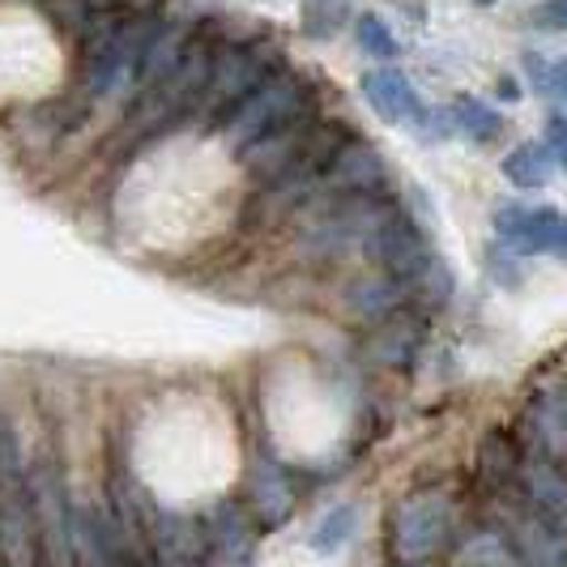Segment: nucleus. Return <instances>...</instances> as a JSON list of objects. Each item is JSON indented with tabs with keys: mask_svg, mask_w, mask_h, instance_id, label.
Returning <instances> with one entry per match:
<instances>
[{
	"mask_svg": "<svg viewBox=\"0 0 567 567\" xmlns=\"http://www.w3.org/2000/svg\"><path fill=\"white\" fill-rule=\"evenodd\" d=\"M398 205L393 193L384 197H333L320 193L312 197L295 218V252L316 265L329 260H346L350 252H363L368 235L380 227V218Z\"/></svg>",
	"mask_w": 567,
	"mask_h": 567,
	"instance_id": "obj_1",
	"label": "nucleus"
},
{
	"mask_svg": "<svg viewBox=\"0 0 567 567\" xmlns=\"http://www.w3.org/2000/svg\"><path fill=\"white\" fill-rule=\"evenodd\" d=\"M278 69H286V56L269 34L223 39L218 60H214V73H209V85H205V94H200L193 128H218V133H223V124H227L230 115L239 112Z\"/></svg>",
	"mask_w": 567,
	"mask_h": 567,
	"instance_id": "obj_2",
	"label": "nucleus"
},
{
	"mask_svg": "<svg viewBox=\"0 0 567 567\" xmlns=\"http://www.w3.org/2000/svg\"><path fill=\"white\" fill-rule=\"evenodd\" d=\"M359 133L346 124V120H320L312 128V142L303 145V154L286 167L282 179H274L269 188H260V205H256V214H260V223H286V218H295L308 200L324 188V179H329V171L338 167L341 150L354 142Z\"/></svg>",
	"mask_w": 567,
	"mask_h": 567,
	"instance_id": "obj_3",
	"label": "nucleus"
},
{
	"mask_svg": "<svg viewBox=\"0 0 567 567\" xmlns=\"http://www.w3.org/2000/svg\"><path fill=\"white\" fill-rule=\"evenodd\" d=\"M316 107H324L320 85H316L308 73H299V69H278V73L223 124V137H227V145L235 154H244L248 145L265 142L269 133H278L290 120L316 112Z\"/></svg>",
	"mask_w": 567,
	"mask_h": 567,
	"instance_id": "obj_4",
	"label": "nucleus"
},
{
	"mask_svg": "<svg viewBox=\"0 0 567 567\" xmlns=\"http://www.w3.org/2000/svg\"><path fill=\"white\" fill-rule=\"evenodd\" d=\"M359 256L368 260L371 269H380V274L405 282L414 295H419V282L431 274V265L440 260V252H435L431 239H426L423 223H419L401 200L380 218V227L368 235V244H363Z\"/></svg>",
	"mask_w": 567,
	"mask_h": 567,
	"instance_id": "obj_5",
	"label": "nucleus"
},
{
	"mask_svg": "<svg viewBox=\"0 0 567 567\" xmlns=\"http://www.w3.org/2000/svg\"><path fill=\"white\" fill-rule=\"evenodd\" d=\"M34 525H39V555L43 567H78L73 534H78V508L69 504V486L60 474L56 456H39L27 470Z\"/></svg>",
	"mask_w": 567,
	"mask_h": 567,
	"instance_id": "obj_6",
	"label": "nucleus"
},
{
	"mask_svg": "<svg viewBox=\"0 0 567 567\" xmlns=\"http://www.w3.org/2000/svg\"><path fill=\"white\" fill-rule=\"evenodd\" d=\"M449 534H453V504L440 491L405 495L393 508V520H389L393 555H398L401 564H426L431 555L444 550Z\"/></svg>",
	"mask_w": 567,
	"mask_h": 567,
	"instance_id": "obj_7",
	"label": "nucleus"
},
{
	"mask_svg": "<svg viewBox=\"0 0 567 567\" xmlns=\"http://www.w3.org/2000/svg\"><path fill=\"white\" fill-rule=\"evenodd\" d=\"M495 235L508 252L520 256H564L567 252V214L550 205H504L495 209Z\"/></svg>",
	"mask_w": 567,
	"mask_h": 567,
	"instance_id": "obj_8",
	"label": "nucleus"
},
{
	"mask_svg": "<svg viewBox=\"0 0 567 567\" xmlns=\"http://www.w3.org/2000/svg\"><path fill=\"white\" fill-rule=\"evenodd\" d=\"M0 567H43L27 478H0Z\"/></svg>",
	"mask_w": 567,
	"mask_h": 567,
	"instance_id": "obj_9",
	"label": "nucleus"
},
{
	"mask_svg": "<svg viewBox=\"0 0 567 567\" xmlns=\"http://www.w3.org/2000/svg\"><path fill=\"white\" fill-rule=\"evenodd\" d=\"M324 120V107H316V112L299 115V120H290L286 128H278V133H269L265 142L248 145L244 154H239V167H244V175L252 179L256 188H269L274 179H282L286 167L303 154V145L312 142V128Z\"/></svg>",
	"mask_w": 567,
	"mask_h": 567,
	"instance_id": "obj_10",
	"label": "nucleus"
},
{
	"mask_svg": "<svg viewBox=\"0 0 567 567\" xmlns=\"http://www.w3.org/2000/svg\"><path fill=\"white\" fill-rule=\"evenodd\" d=\"M320 193H333V197H384V193H393L389 158L368 137H354V142L341 150L338 167L329 171V179H324Z\"/></svg>",
	"mask_w": 567,
	"mask_h": 567,
	"instance_id": "obj_11",
	"label": "nucleus"
},
{
	"mask_svg": "<svg viewBox=\"0 0 567 567\" xmlns=\"http://www.w3.org/2000/svg\"><path fill=\"white\" fill-rule=\"evenodd\" d=\"M359 85H363V99H368V107L384 124H405V128H423L426 115H431V107L423 103V94L414 90V82L401 73V69H393V64H384V69H368L363 78H359Z\"/></svg>",
	"mask_w": 567,
	"mask_h": 567,
	"instance_id": "obj_12",
	"label": "nucleus"
},
{
	"mask_svg": "<svg viewBox=\"0 0 567 567\" xmlns=\"http://www.w3.org/2000/svg\"><path fill=\"white\" fill-rule=\"evenodd\" d=\"M341 303H346V312L354 316L359 324L375 329V324H384V320H393V316L410 312L419 299H414V290L405 282L380 274V269H368V274H359V278L346 282Z\"/></svg>",
	"mask_w": 567,
	"mask_h": 567,
	"instance_id": "obj_13",
	"label": "nucleus"
},
{
	"mask_svg": "<svg viewBox=\"0 0 567 567\" xmlns=\"http://www.w3.org/2000/svg\"><path fill=\"white\" fill-rule=\"evenodd\" d=\"M525 456L567 470V389H542L525 410Z\"/></svg>",
	"mask_w": 567,
	"mask_h": 567,
	"instance_id": "obj_14",
	"label": "nucleus"
},
{
	"mask_svg": "<svg viewBox=\"0 0 567 567\" xmlns=\"http://www.w3.org/2000/svg\"><path fill=\"white\" fill-rule=\"evenodd\" d=\"M154 559L163 567H200L209 555V529L200 516H179V512H163L154 516Z\"/></svg>",
	"mask_w": 567,
	"mask_h": 567,
	"instance_id": "obj_15",
	"label": "nucleus"
},
{
	"mask_svg": "<svg viewBox=\"0 0 567 567\" xmlns=\"http://www.w3.org/2000/svg\"><path fill=\"white\" fill-rule=\"evenodd\" d=\"M508 546L520 564L529 567H567V542L550 512H525L508 525Z\"/></svg>",
	"mask_w": 567,
	"mask_h": 567,
	"instance_id": "obj_16",
	"label": "nucleus"
},
{
	"mask_svg": "<svg viewBox=\"0 0 567 567\" xmlns=\"http://www.w3.org/2000/svg\"><path fill=\"white\" fill-rule=\"evenodd\" d=\"M209 529V559L223 567H248L256 555V525L248 508L239 504H218L205 516Z\"/></svg>",
	"mask_w": 567,
	"mask_h": 567,
	"instance_id": "obj_17",
	"label": "nucleus"
},
{
	"mask_svg": "<svg viewBox=\"0 0 567 567\" xmlns=\"http://www.w3.org/2000/svg\"><path fill=\"white\" fill-rule=\"evenodd\" d=\"M423 338H426V320L414 308L410 312L393 316V320H384V324H375L368 338V359L371 363H380V368H393V371H405L419 363V350H423Z\"/></svg>",
	"mask_w": 567,
	"mask_h": 567,
	"instance_id": "obj_18",
	"label": "nucleus"
},
{
	"mask_svg": "<svg viewBox=\"0 0 567 567\" xmlns=\"http://www.w3.org/2000/svg\"><path fill=\"white\" fill-rule=\"evenodd\" d=\"M248 504H252L256 520L278 529L286 516L295 512V486H290V474L274 456H260L248 474Z\"/></svg>",
	"mask_w": 567,
	"mask_h": 567,
	"instance_id": "obj_19",
	"label": "nucleus"
},
{
	"mask_svg": "<svg viewBox=\"0 0 567 567\" xmlns=\"http://www.w3.org/2000/svg\"><path fill=\"white\" fill-rule=\"evenodd\" d=\"M520 444L508 440V435H486L483 449H478V486L491 491V495H499V491H508V486L520 483Z\"/></svg>",
	"mask_w": 567,
	"mask_h": 567,
	"instance_id": "obj_20",
	"label": "nucleus"
},
{
	"mask_svg": "<svg viewBox=\"0 0 567 567\" xmlns=\"http://www.w3.org/2000/svg\"><path fill=\"white\" fill-rule=\"evenodd\" d=\"M504 175H508L512 188L538 193V188L550 184V175H555V158H550V150L542 142H525L504 158Z\"/></svg>",
	"mask_w": 567,
	"mask_h": 567,
	"instance_id": "obj_21",
	"label": "nucleus"
},
{
	"mask_svg": "<svg viewBox=\"0 0 567 567\" xmlns=\"http://www.w3.org/2000/svg\"><path fill=\"white\" fill-rule=\"evenodd\" d=\"M449 115H453V133H465L470 142H495L499 133H504V115L495 112L486 99H474V94H461L453 107H449Z\"/></svg>",
	"mask_w": 567,
	"mask_h": 567,
	"instance_id": "obj_22",
	"label": "nucleus"
},
{
	"mask_svg": "<svg viewBox=\"0 0 567 567\" xmlns=\"http://www.w3.org/2000/svg\"><path fill=\"white\" fill-rule=\"evenodd\" d=\"M354 525H359V508L354 504H338V508L324 512V520L312 529V550L316 555H333L346 542L354 538Z\"/></svg>",
	"mask_w": 567,
	"mask_h": 567,
	"instance_id": "obj_23",
	"label": "nucleus"
},
{
	"mask_svg": "<svg viewBox=\"0 0 567 567\" xmlns=\"http://www.w3.org/2000/svg\"><path fill=\"white\" fill-rule=\"evenodd\" d=\"M354 43H359V52L371 60H398L401 56L398 34L389 30L384 18H375V13H359V18H354Z\"/></svg>",
	"mask_w": 567,
	"mask_h": 567,
	"instance_id": "obj_24",
	"label": "nucleus"
},
{
	"mask_svg": "<svg viewBox=\"0 0 567 567\" xmlns=\"http://www.w3.org/2000/svg\"><path fill=\"white\" fill-rule=\"evenodd\" d=\"M303 34L308 39H333L338 27L350 18V0H303Z\"/></svg>",
	"mask_w": 567,
	"mask_h": 567,
	"instance_id": "obj_25",
	"label": "nucleus"
},
{
	"mask_svg": "<svg viewBox=\"0 0 567 567\" xmlns=\"http://www.w3.org/2000/svg\"><path fill=\"white\" fill-rule=\"evenodd\" d=\"M27 470L30 461H27V444H22V431L0 410V478H27Z\"/></svg>",
	"mask_w": 567,
	"mask_h": 567,
	"instance_id": "obj_26",
	"label": "nucleus"
},
{
	"mask_svg": "<svg viewBox=\"0 0 567 567\" xmlns=\"http://www.w3.org/2000/svg\"><path fill=\"white\" fill-rule=\"evenodd\" d=\"M486 265H491V278L499 286H520V278H525V274H520V260L508 256L504 244H495V248L486 252Z\"/></svg>",
	"mask_w": 567,
	"mask_h": 567,
	"instance_id": "obj_27",
	"label": "nucleus"
},
{
	"mask_svg": "<svg viewBox=\"0 0 567 567\" xmlns=\"http://www.w3.org/2000/svg\"><path fill=\"white\" fill-rule=\"evenodd\" d=\"M546 150H550V158H555V167L567 171V115H550L546 120Z\"/></svg>",
	"mask_w": 567,
	"mask_h": 567,
	"instance_id": "obj_28",
	"label": "nucleus"
},
{
	"mask_svg": "<svg viewBox=\"0 0 567 567\" xmlns=\"http://www.w3.org/2000/svg\"><path fill=\"white\" fill-rule=\"evenodd\" d=\"M534 22L546 27V30L567 34V0H542L538 9H534Z\"/></svg>",
	"mask_w": 567,
	"mask_h": 567,
	"instance_id": "obj_29",
	"label": "nucleus"
},
{
	"mask_svg": "<svg viewBox=\"0 0 567 567\" xmlns=\"http://www.w3.org/2000/svg\"><path fill=\"white\" fill-rule=\"evenodd\" d=\"M542 94H550V99L567 103V56L546 60V82H542Z\"/></svg>",
	"mask_w": 567,
	"mask_h": 567,
	"instance_id": "obj_30",
	"label": "nucleus"
},
{
	"mask_svg": "<svg viewBox=\"0 0 567 567\" xmlns=\"http://www.w3.org/2000/svg\"><path fill=\"white\" fill-rule=\"evenodd\" d=\"M495 94H499L504 103H516V99H520V85L512 82V78H499V85H495Z\"/></svg>",
	"mask_w": 567,
	"mask_h": 567,
	"instance_id": "obj_31",
	"label": "nucleus"
},
{
	"mask_svg": "<svg viewBox=\"0 0 567 567\" xmlns=\"http://www.w3.org/2000/svg\"><path fill=\"white\" fill-rule=\"evenodd\" d=\"M474 4H495V0H474Z\"/></svg>",
	"mask_w": 567,
	"mask_h": 567,
	"instance_id": "obj_32",
	"label": "nucleus"
}]
</instances>
